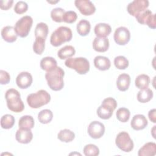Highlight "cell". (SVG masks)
<instances>
[{"instance_id":"cell-7","label":"cell","mask_w":156,"mask_h":156,"mask_svg":"<svg viewBox=\"0 0 156 156\" xmlns=\"http://www.w3.org/2000/svg\"><path fill=\"white\" fill-rule=\"evenodd\" d=\"M115 144L119 149L126 152L132 151L134 147L133 142L129 134L125 131L121 132L117 135L115 139Z\"/></svg>"},{"instance_id":"cell-5","label":"cell","mask_w":156,"mask_h":156,"mask_svg":"<svg viewBox=\"0 0 156 156\" xmlns=\"http://www.w3.org/2000/svg\"><path fill=\"white\" fill-rule=\"evenodd\" d=\"M66 66L74 69L79 74H85L90 70V63L85 57L69 58L65 62Z\"/></svg>"},{"instance_id":"cell-33","label":"cell","mask_w":156,"mask_h":156,"mask_svg":"<svg viewBox=\"0 0 156 156\" xmlns=\"http://www.w3.org/2000/svg\"><path fill=\"white\" fill-rule=\"evenodd\" d=\"M46 39L42 38H35V40L33 44V51L38 55H41L45 48Z\"/></svg>"},{"instance_id":"cell-9","label":"cell","mask_w":156,"mask_h":156,"mask_svg":"<svg viewBox=\"0 0 156 156\" xmlns=\"http://www.w3.org/2000/svg\"><path fill=\"white\" fill-rule=\"evenodd\" d=\"M137 21L144 25H147L151 29H155L156 27L155 14L153 13L151 10L146 9L143 12L135 16Z\"/></svg>"},{"instance_id":"cell-41","label":"cell","mask_w":156,"mask_h":156,"mask_svg":"<svg viewBox=\"0 0 156 156\" xmlns=\"http://www.w3.org/2000/svg\"><path fill=\"white\" fill-rule=\"evenodd\" d=\"M10 80V74L5 71L0 70V83L1 85H5L9 83Z\"/></svg>"},{"instance_id":"cell-42","label":"cell","mask_w":156,"mask_h":156,"mask_svg":"<svg viewBox=\"0 0 156 156\" xmlns=\"http://www.w3.org/2000/svg\"><path fill=\"white\" fill-rule=\"evenodd\" d=\"M13 3V1H12V0L1 1H0V8L2 10H7L12 7Z\"/></svg>"},{"instance_id":"cell-23","label":"cell","mask_w":156,"mask_h":156,"mask_svg":"<svg viewBox=\"0 0 156 156\" xmlns=\"http://www.w3.org/2000/svg\"><path fill=\"white\" fill-rule=\"evenodd\" d=\"M75 53L76 50L73 46L66 45L58 51L57 55L61 60H63L71 58L75 54Z\"/></svg>"},{"instance_id":"cell-14","label":"cell","mask_w":156,"mask_h":156,"mask_svg":"<svg viewBox=\"0 0 156 156\" xmlns=\"http://www.w3.org/2000/svg\"><path fill=\"white\" fill-rule=\"evenodd\" d=\"M15 138L18 143L22 144H28L33 138V133L31 129L19 128L16 132Z\"/></svg>"},{"instance_id":"cell-18","label":"cell","mask_w":156,"mask_h":156,"mask_svg":"<svg viewBox=\"0 0 156 156\" xmlns=\"http://www.w3.org/2000/svg\"><path fill=\"white\" fill-rule=\"evenodd\" d=\"M94 34L96 35V37L99 38H106L112 32L111 26L104 23H101L97 24L94 29Z\"/></svg>"},{"instance_id":"cell-34","label":"cell","mask_w":156,"mask_h":156,"mask_svg":"<svg viewBox=\"0 0 156 156\" xmlns=\"http://www.w3.org/2000/svg\"><path fill=\"white\" fill-rule=\"evenodd\" d=\"M130 113L129 110L125 107L119 108L116 113L117 119H118V121L122 122H126L128 121L130 118Z\"/></svg>"},{"instance_id":"cell-11","label":"cell","mask_w":156,"mask_h":156,"mask_svg":"<svg viewBox=\"0 0 156 156\" xmlns=\"http://www.w3.org/2000/svg\"><path fill=\"white\" fill-rule=\"evenodd\" d=\"M88 133L93 139L101 138L105 133V126L102 122L94 121L90 122L88 127Z\"/></svg>"},{"instance_id":"cell-22","label":"cell","mask_w":156,"mask_h":156,"mask_svg":"<svg viewBox=\"0 0 156 156\" xmlns=\"http://www.w3.org/2000/svg\"><path fill=\"white\" fill-rule=\"evenodd\" d=\"M57 65V61L52 57H45L40 61V67L43 70L47 71L55 68Z\"/></svg>"},{"instance_id":"cell-4","label":"cell","mask_w":156,"mask_h":156,"mask_svg":"<svg viewBox=\"0 0 156 156\" xmlns=\"http://www.w3.org/2000/svg\"><path fill=\"white\" fill-rule=\"evenodd\" d=\"M51 101V96L46 90H40L31 93L27 97V102L32 108H38L48 104Z\"/></svg>"},{"instance_id":"cell-3","label":"cell","mask_w":156,"mask_h":156,"mask_svg":"<svg viewBox=\"0 0 156 156\" xmlns=\"http://www.w3.org/2000/svg\"><path fill=\"white\" fill-rule=\"evenodd\" d=\"M73 33L70 28L65 26H60L54 30L51 36V44L55 47L62 45L63 43L71 41Z\"/></svg>"},{"instance_id":"cell-43","label":"cell","mask_w":156,"mask_h":156,"mask_svg":"<svg viewBox=\"0 0 156 156\" xmlns=\"http://www.w3.org/2000/svg\"><path fill=\"white\" fill-rule=\"evenodd\" d=\"M155 114H156V110L155 108L150 110L148 113V116H149V120L154 123L156 122V115Z\"/></svg>"},{"instance_id":"cell-27","label":"cell","mask_w":156,"mask_h":156,"mask_svg":"<svg viewBox=\"0 0 156 156\" xmlns=\"http://www.w3.org/2000/svg\"><path fill=\"white\" fill-rule=\"evenodd\" d=\"M48 26L43 22L39 23L37 24L35 29V38H42L46 39L48 34Z\"/></svg>"},{"instance_id":"cell-40","label":"cell","mask_w":156,"mask_h":156,"mask_svg":"<svg viewBox=\"0 0 156 156\" xmlns=\"http://www.w3.org/2000/svg\"><path fill=\"white\" fill-rule=\"evenodd\" d=\"M101 105L105 106L114 111L117 107V102L114 98L109 97L104 99L102 102Z\"/></svg>"},{"instance_id":"cell-35","label":"cell","mask_w":156,"mask_h":156,"mask_svg":"<svg viewBox=\"0 0 156 156\" xmlns=\"http://www.w3.org/2000/svg\"><path fill=\"white\" fill-rule=\"evenodd\" d=\"M65 12V10L62 8H54L51 12V17L53 21L57 23H61L63 21V16Z\"/></svg>"},{"instance_id":"cell-20","label":"cell","mask_w":156,"mask_h":156,"mask_svg":"<svg viewBox=\"0 0 156 156\" xmlns=\"http://www.w3.org/2000/svg\"><path fill=\"white\" fill-rule=\"evenodd\" d=\"M130 83V77L128 74L122 73L119 75L116 80V86L121 91H125L128 90Z\"/></svg>"},{"instance_id":"cell-30","label":"cell","mask_w":156,"mask_h":156,"mask_svg":"<svg viewBox=\"0 0 156 156\" xmlns=\"http://www.w3.org/2000/svg\"><path fill=\"white\" fill-rule=\"evenodd\" d=\"M53 118V113L49 109H44L41 110L38 114V119L41 124L49 123Z\"/></svg>"},{"instance_id":"cell-36","label":"cell","mask_w":156,"mask_h":156,"mask_svg":"<svg viewBox=\"0 0 156 156\" xmlns=\"http://www.w3.org/2000/svg\"><path fill=\"white\" fill-rule=\"evenodd\" d=\"M129 60L122 55H119L115 58L114 65L118 69H125L129 66Z\"/></svg>"},{"instance_id":"cell-38","label":"cell","mask_w":156,"mask_h":156,"mask_svg":"<svg viewBox=\"0 0 156 156\" xmlns=\"http://www.w3.org/2000/svg\"><path fill=\"white\" fill-rule=\"evenodd\" d=\"M77 18V13L74 11L69 10L65 12L63 16V21L66 23H73Z\"/></svg>"},{"instance_id":"cell-28","label":"cell","mask_w":156,"mask_h":156,"mask_svg":"<svg viewBox=\"0 0 156 156\" xmlns=\"http://www.w3.org/2000/svg\"><path fill=\"white\" fill-rule=\"evenodd\" d=\"M75 138L74 133L69 129H65L61 130L57 135V138L62 142L69 143L72 141Z\"/></svg>"},{"instance_id":"cell-17","label":"cell","mask_w":156,"mask_h":156,"mask_svg":"<svg viewBox=\"0 0 156 156\" xmlns=\"http://www.w3.org/2000/svg\"><path fill=\"white\" fill-rule=\"evenodd\" d=\"M93 48L97 52H105L109 48V40L107 38L96 37L93 42Z\"/></svg>"},{"instance_id":"cell-2","label":"cell","mask_w":156,"mask_h":156,"mask_svg":"<svg viewBox=\"0 0 156 156\" xmlns=\"http://www.w3.org/2000/svg\"><path fill=\"white\" fill-rule=\"evenodd\" d=\"M8 108L15 113L21 112L24 109V105L21 99L20 93L14 88L7 90L5 94Z\"/></svg>"},{"instance_id":"cell-13","label":"cell","mask_w":156,"mask_h":156,"mask_svg":"<svg viewBox=\"0 0 156 156\" xmlns=\"http://www.w3.org/2000/svg\"><path fill=\"white\" fill-rule=\"evenodd\" d=\"M33 81L32 76L29 72L23 71L18 74L16 78L17 86L21 89H26L29 87Z\"/></svg>"},{"instance_id":"cell-21","label":"cell","mask_w":156,"mask_h":156,"mask_svg":"<svg viewBox=\"0 0 156 156\" xmlns=\"http://www.w3.org/2000/svg\"><path fill=\"white\" fill-rule=\"evenodd\" d=\"M156 154V144L149 142L144 144L138 151V156H154Z\"/></svg>"},{"instance_id":"cell-29","label":"cell","mask_w":156,"mask_h":156,"mask_svg":"<svg viewBox=\"0 0 156 156\" xmlns=\"http://www.w3.org/2000/svg\"><path fill=\"white\" fill-rule=\"evenodd\" d=\"M34 119L30 115H24L20 118L18 122L19 128L32 129L34 127Z\"/></svg>"},{"instance_id":"cell-39","label":"cell","mask_w":156,"mask_h":156,"mask_svg":"<svg viewBox=\"0 0 156 156\" xmlns=\"http://www.w3.org/2000/svg\"><path fill=\"white\" fill-rule=\"evenodd\" d=\"M28 9L27 4L23 1H18L14 7V11L17 14H23Z\"/></svg>"},{"instance_id":"cell-26","label":"cell","mask_w":156,"mask_h":156,"mask_svg":"<svg viewBox=\"0 0 156 156\" xmlns=\"http://www.w3.org/2000/svg\"><path fill=\"white\" fill-rule=\"evenodd\" d=\"M149 83H150V78L149 76L144 74L138 75L136 77L135 80V86L140 90L148 88L149 85Z\"/></svg>"},{"instance_id":"cell-12","label":"cell","mask_w":156,"mask_h":156,"mask_svg":"<svg viewBox=\"0 0 156 156\" xmlns=\"http://www.w3.org/2000/svg\"><path fill=\"white\" fill-rule=\"evenodd\" d=\"M74 4L80 12L85 16L91 15L96 11L95 6L90 0H76Z\"/></svg>"},{"instance_id":"cell-37","label":"cell","mask_w":156,"mask_h":156,"mask_svg":"<svg viewBox=\"0 0 156 156\" xmlns=\"http://www.w3.org/2000/svg\"><path fill=\"white\" fill-rule=\"evenodd\" d=\"M83 151L86 156H97L99 154V148L93 144H88L85 146Z\"/></svg>"},{"instance_id":"cell-24","label":"cell","mask_w":156,"mask_h":156,"mask_svg":"<svg viewBox=\"0 0 156 156\" xmlns=\"http://www.w3.org/2000/svg\"><path fill=\"white\" fill-rule=\"evenodd\" d=\"M77 32L80 36H87L90 32V23L86 20H80L77 24Z\"/></svg>"},{"instance_id":"cell-15","label":"cell","mask_w":156,"mask_h":156,"mask_svg":"<svg viewBox=\"0 0 156 156\" xmlns=\"http://www.w3.org/2000/svg\"><path fill=\"white\" fill-rule=\"evenodd\" d=\"M148 122L143 115L137 114L133 116L130 122L131 127L135 130H140L144 129L147 126Z\"/></svg>"},{"instance_id":"cell-1","label":"cell","mask_w":156,"mask_h":156,"mask_svg":"<svg viewBox=\"0 0 156 156\" xmlns=\"http://www.w3.org/2000/svg\"><path fill=\"white\" fill-rule=\"evenodd\" d=\"M64 75L63 69L59 66H56L51 71H47L45 78L49 88L54 91L61 90L64 87Z\"/></svg>"},{"instance_id":"cell-16","label":"cell","mask_w":156,"mask_h":156,"mask_svg":"<svg viewBox=\"0 0 156 156\" xmlns=\"http://www.w3.org/2000/svg\"><path fill=\"white\" fill-rule=\"evenodd\" d=\"M1 36L4 41L8 43H13L16 40L18 35L13 26H7L2 29Z\"/></svg>"},{"instance_id":"cell-31","label":"cell","mask_w":156,"mask_h":156,"mask_svg":"<svg viewBox=\"0 0 156 156\" xmlns=\"http://www.w3.org/2000/svg\"><path fill=\"white\" fill-rule=\"evenodd\" d=\"M15 119L13 115L10 114H5L1 118V126L2 129H11L15 124Z\"/></svg>"},{"instance_id":"cell-25","label":"cell","mask_w":156,"mask_h":156,"mask_svg":"<svg viewBox=\"0 0 156 156\" xmlns=\"http://www.w3.org/2000/svg\"><path fill=\"white\" fill-rule=\"evenodd\" d=\"M152 98L153 91L149 88L140 90L137 94V100L141 103L148 102Z\"/></svg>"},{"instance_id":"cell-10","label":"cell","mask_w":156,"mask_h":156,"mask_svg":"<svg viewBox=\"0 0 156 156\" xmlns=\"http://www.w3.org/2000/svg\"><path fill=\"white\" fill-rule=\"evenodd\" d=\"M113 38L116 44L119 45H125L130 41V31L126 27H119L115 30Z\"/></svg>"},{"instance_id":"cell-19","label":"cell","mask_w":156,"mask_h":156,"mask_svg":"<svg viewBox=\"0 0 156 156\" xmlns=\"http://www.w3.org/2000/svg\"><path fill=\"white\" fill-rule=\"evenodd\" d=\"M94 65L99 70L106 71L110 68L111 62L108 58L105 56L98 55L94 58Z\"/></svg>"},{"instance_id":"cell-6","label":"cell","mask_w":156,"mask_h":156,"mask_svg":"<svg viewBox=\"0 0 156 156\" xmlns=\"http://www.w3.org/2000/svg\"><path fill=\"white\" fill-rule=\"evenodd\" d=\"M33 20L30 16L26 15L18 20L15 25V30L18 36L21 38L26 37L32 26Z\"/></svg>"},{"instance_id":"cell-32","label":"cell","mask_w":156,"mask_h":156,"mask_svg":"<svg viewBox=\"0 0 156 156\" xmlns=\"http://www.w3.org/2000/svg\"><path fill=\"white\" fill-rule=\"evenodd\" d=\"M113 112L112 110L102 105H101L97 109L98 116L102 119H110L113 115Z\"/></svg>"},{"instance_id":"cell-8","label":"cell","mask_w":156,"mask_h":156,"mask_svg":"<svg viewBox=\"0 0 156 156\" xmlns=\"http://www.w3.org/2000/svg\"><path fill=\"white\" fill-rule=\"evenodd\" d=\"M149 4L147 0H134L127 5V10L130 15L135 17L145 11L149 7Z\"/></svg>"}]
</instances>
